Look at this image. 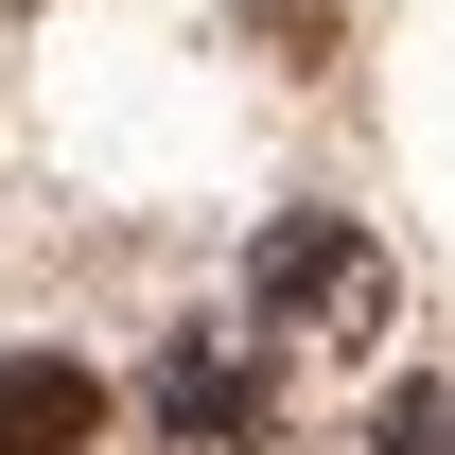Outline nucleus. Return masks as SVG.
Instances as JSON below:
<instances>
[{"instance_id":"obj_2","label":"nucleus","mask_w":455,"mask_h":455,"mask_svg":"<svg viewBox=\"0 0 455 455\" xmlns=\"http://www.w3.org/2000/svg\"><path fill=\"white\" fill-rule=\"evenodd\" d=\"M140 403H158V438H175V455H245V438H263V368H245L228 333H175Z\"/></svg>"},{"instance_id":"obj_3","label":"nucleus","mask_w":455,"mask_h":455,"mask_svg":"<svg viewBox=\"0 0 455 455\" xmlns=\"http://www.w3.org/2000/svg\"><path fill=\"white\" fill-rule=\"evenodd\" d=\"M0 455H88V368L70 350H18L0 368Z\"/></svg>"},{"instance_id":"obj_1","label":"nucleus","mask_w":455,"mask_h":455,"mask_svg":"<svg viewBox=\"0 0 455 455\" xmlns=\"http://www.w3.org/2000/svg\"><path fill=\"white\" fill-rule=\"evenodd\" d=\"M245 298H263V333H315V350H386L403 281H386V245L350 211H281L263 245H245Z\"/></svg>"},{"instance_id":"obj_4","label":"nucleus","mask_w":455,"mask_h":455,"mask_svg":"<svg viewBox=\"0 0 455 455\" xmlns=\"http://www.w3.org/2000/svg\"><path fill=\"white\" fill-rule=\"evenodd\" d=\"M368 455H455V386H386L368 403Z\"/></svg>"}]
</instances>
